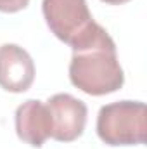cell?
<instances>
[{
	"mask_svg": "<svg viewBox=\"0 0 147 149\" xmlns=\"http://www.w3.org/2000/svg\"><path fill=\"white\" fill-rule=\"evenodd\" d=\"M69 47L73 49L69 80L76 88L88 95H106L123 87L125 74L116 56V45L101 24L94 21Z\"/></svg>",
	"mask_w": 147,
	"mask_h": 149,
	"instance_id": "cell-1",
	"label": "cell"
},
{
	"mask_svg": "<svg viewBox=\"0 0 147 149\" xmlns=\"http://www.w3.org/2000/svg\"><path fill=\"white\" fill-rule=\"evenodd\" d=\"M146 104L133 101L111 102L101 108L97 135L107 146H139L146 142Z\"/></svg>",
	"mask_w": 147,
	"mask_h": 149,
	"instance_id": "cell-2",
	"label": "cell"
},
{
	"mask_svg": "<svg viewBox=\"0 0 147 149\" xmlns=\"http://www.w3.org/2000/svg\"><path fill=\"white\" fill-rule=\"evenodd\" d=\"M42 10L50 31L71 45L94 23L87 0H43Z\"/></svg>",
	"mask_w": 147,
	"mask_h": 149,
	"instance_id": "cell-3",
	"label": "cell"
},
{
	"mask_svg": "<svg viewBox=\"0 0 147 149\" xmlns=\"http://www.w3.org/2000/svg\"><path fill=\"white\" fill-rule=\"evenodd\" d=\"M52 120L50 137L59 142L76 141L87 125V106L71 94H55L47 101Z\"/></svg>",
	"mask_w": 147,
	"mask_h": 149,
	"instance_id": "cell-4",
	"label": "cell"
},
{
	"mask_svg": "<svg viewBox=\"0 0 147 149\" xmlns=\"http://www.w3.org/2000/svg\"><path fill=\"white\" fill-rule=\"evenodd\" d=\"M35 80V63L31 56L16 43L0 47V87L12 94L26 92Z\"/></svg>",
	"mask_w": 147,
	"mask_h": 149,
	"instance_id": "cell-5",
	"label": "cell"
},
{
	"mask_svg": "<svg viewBox=\"0 0 147 149\" xmlns=\"http://www.w3.org/2000/svg\"><path fill=\"white\" fill-rule=\"evenodd\" d=\"M16 132L23 142L42 148L52 134V120L47 104L35 99L23 102L16 109Z\"/></svg>",
	"mask_w": 147,
	"mask_h": 149,
	"instance_id": "cell-6",
	"label": "cell"
},
{
	"mask_svg": "<svg viewBox=\"0 0 147 149\" xmlns=\"http://www.w3.org/2000/svg\"><path fill=\"white\" fill-rule=\"evenodd\" d=\"M30 3V0H0V12H19L23 9H26Z\"/></svg>",
	"mask_w": 147,
	"mask_h": 149,
	"instance_id": "cell-7",
	"label": "cell"
},
{
	"mask_svg": "<svg viewBox=\"0 0 147 149\" xmlns=\"http://www.w3.org/2000/svg\"><path fill=\"white\" fill-rule=\"evenodd\" d=\"M106 3H111V5H121V3H126L128 0H102Z\"/></svg>",
	"mask_w": 147,
	"mask_h": 149,
	"instance_id": "cell-8",
	"label": "cell"
}]
</instances>
